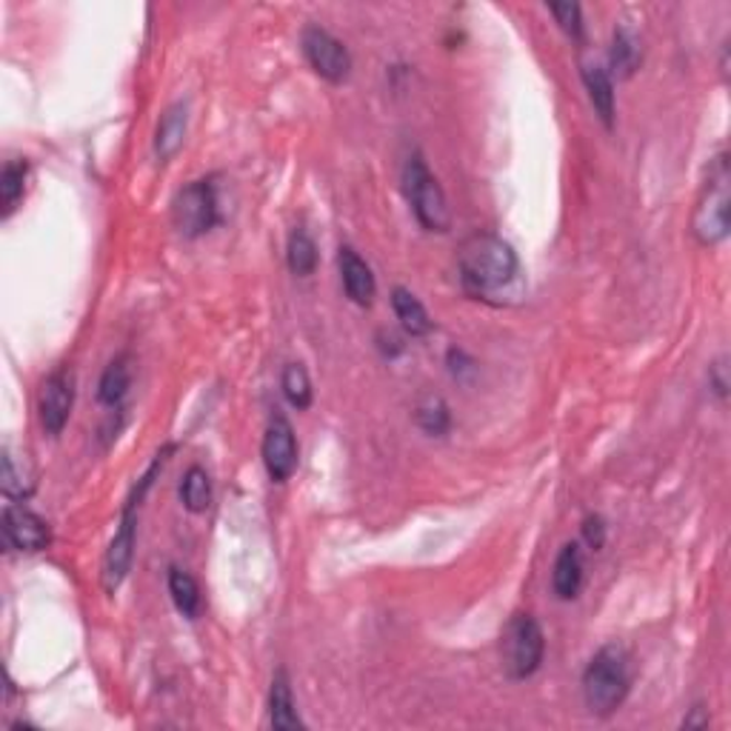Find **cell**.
<instances>
[{
	"instance_id": "cell-11",
	"label": "cell",
	"mask_w": 731,
	"mask_h": 731,
	"mask_svg": "<svg viewBox=\"0 0 731 731\" xmlns=\"http://www.w3.org/2000/svg\"><path fill=\"white\" fill-rule=\"evenodd\" d=\"M3 543L15 552H44L51 546V529L37 512H32L30 506L23 503H7L3 506Z\"/></svg>"
},
{
	"instance_id": "cell-27",
	"label": "cell",
	"mask_w": 731,
	"mask_h": 731,
	"mask_svg": "<svg viewBox=\"0 0 731 731\" xmlns=\"http://www.w3.org/2000/svg\"><path fill=\"white\" fill-rule=\"evenodd\" d=\"M606 534H608L606 520L600 518V514H585L583 541L589 543V548H592V552H600V548L606 546Z\"/></svg>"
},
{
	"instance_id": "cell-4",
	"label": "cell",
	"mask_w": 731,
	"mask_h": 731,
	"mask_svg": "<svg viewBox=\"0 0 731 731\" xmlns=\"http://www.w3.org/2000/svg\"><path fill=\"white\" fill-rule=\"evenodd\" d=\"M403 195L406 204L415 212V220L426 232H449L452 227V212H449V200L438 177L432 175L429 163L423 161V154L411 152L403 163Z\"/></svg>"
},
{
	"instance_id": "cell-7",
	"label": "cell",
	"mask_w": 731,
	"mask_h": 731,
	"mask_svg": "<svg viewBox=\"0 0 731 731\" xmlns=\"http://www.w3.org/2000/svg\"><path fill=\"white\" fill-rule=\"evenodd\" d=\"M138 509L140 506L126 503L124 514H120V523H117V532L112 537L106 555H103V569H101V583L103 592L115 594L124 580L129 578V569H132L135 560V541H138Z\"/></svg>"
},
{
	"instance_id": "cell-1",
	"label": "cell",
	"mask_w": 731,
	"mask_h": 731,
	"mask_svg": "<svg viewBox=\"0 0 731 731\" xmlns=\"http://www.w3.org/2000/svg\"><path fill=\"white\" fill-rule=\"evenodd\" d=\"M457 278L463 292L477 300L500 298L518 283L520 260L512 243L495 232H475L457 250Z\"/></svg>"
},
{
	"instance_id": "cell-9",
	"label": "cell",
	"mask_w": 731,
	"mask_h": 731,
	"mask_svg": "<svg viewBox=\"0 0 731 731\" xmlns=\"http://www.w3.org/2000/svg\"><path fill=\"white\" fill-rule=\"evenodd\" d=\"M260 454H264L266 475H269L271 483H286L294 475L300 454L298 438H294V429L292 423H289V417L280 415V411H275V415L269 417Z\"/></svg>"
},
{
	"instance_id": "cell-15",
	"label": "cell",
	"mask_w": 731,
	"mask_h": 731,
	"mask_svg": "<svg viewBox=\"0 0 731 731\" xmlns=\"http://www.w3.org/2000/svg\"><path fill=\"white\" fill-rule=\"evenodd\" d=\"M186 126H189L186 103H172L161 115V124H158V132H154V154H158V161L166 163L181 152L183 140H186Z\"/></svg>"
},
{
	"instance_id": "cell-12",
	"label": "cell",
	"mask_w": 731,
	"mask_h": 731,
	"mask_svg": "<svg viewBox=\"0 0 731 731\" xmlns=\"http://www.w3.org/2000/svg\"><path fill=\"white\" fill-rule=\"evenodd\" d=\"M337 271H340V283L351 303L358 306H372L374 294H378V280H374L372 266L366 264L363 257L351 246L337 250Z\"/></svg>"
},
{
	"instance_id": "cell-28",
	"label": "cell",
	"mask_w": 731,
	"mask_h": 731,
	"mask_svg": "<svg viewBox=\"0 0 731 731\" xmlns=\"http://www.w3.org/2000/svg\"><path fill=\"white\" fill-rule=\"evenodd\" d=\"M709 383L717 392V397L729 395V366H726V358L715 360V363L709 366Z\"/></svg>"
},
{
	"instance_id": "cell-10",
	"label": "cell",
	"mask_w": 731,
	"mask_h": 731,
	"mask_svg": "<svg viewBox=\"0 0 731 731\" xmlns=\"http://www.w3.org/2000/svg\"><path fill=\"white\" fill-rule=\"evenodd\" d=\"M74 406V378L69 369H58L51 372L49 378L40 386V395H37V417H40V426L49 438H58L63 429H67L69 417H72Z\"/></svg>"
},
{
	"instance_id": "cell-24",
	"label": "cell",
	"mask_w": 731,
	"mask_h": 731,
	"mask_svg": "<svg viewBox=\"0 0 731 731\" xmlns=\"http://www.w3.org/2000/svg\"><path fill=\"white\" fill-rule=\"evenodd\" d=\"M280 388H283V397L289 401V406H294L298 411H306L315 401V388H312V378H309L306 366L303 363H289L283 369V378H280Z\"/></svg>"
},
{
	"instance_id": "cell-3",
	"label": "cell",
	"mask_w": 731,
	"mask_h": 731,
	"mask_svg": "<svg viewBox=\"0 0 731 731\" xmlns=\"http://www.w3.org/2000/svg\"><path fill=\"white\" fill-rule=\"evenodd\" d=\"M729 209H731V169L729 154L720 152L711 158L706 183H703L700 200H697L692 232L703 246H717L729 234Z\"/></svg>"
},
{
	"instance_id": "cell-18",
	"label": "cell",
	"mask_w": 731,
	"mask_h": 731,
	"mask_svg": "<svg viewBox=\"0 0 731 731\" xmlns=\"http://www.w3.org/2000/svg\"><path fill=\"white\" fill-rule=\"evenodd\" d=\"M608 60H612V69H615L617 78L629 81L631 74L640 69L643 63V44L631 26H617L615 35H612V49H608Z\"/></svg>"
},
{
	"instance_id": "cell-26",
	"label": "cell",
	"mask_w": 731,
	"mask_h": 731,
	"mask_svg": "<svg viewBox=\"0 0 731 731\" xmlns=\"http://www.w3.org/2000/svg\"><path fill=\"white\" fill-rule=\"evenodd\" d=\"M548 12L555 15L557 26H560L571 40L583 37V9H580V3H548Z\"/></svg>"
},
{
	"instance_id": "cell-14",
	"label": "cell",
	"mask_w": 731,
	"mask_h": 731,
	"mask_svg": "<svg viewBox=\"0 0 731 731\" xmlns=\"http://www.w3.org/2000/svg\"><path fill=\"white\" fill-rule=\"evenodd\" d=\"M583 548L580 543H566L557 552L555 569H552V589H555L557 600H575L583 589Z\"/></svg>"
},
{
	"instance_id": "cell-19",
	"label": "cell",
	"mask_w": 731,
	"mask_h": 731,
	"mask_svg": "<svg viewBox=\"0 0 731 731\" xmlns=\"http://www.w3.org/2000/svg\"><path fill=\"white\" fill-rule=\"evenodd\" d=\"M392 309H395L397 321H401V326L406 335L426 337L434 329V321L429 317V312H426L423 303L417 300L415 292L403 289V286H395V289H392Z\"/></svg>"
},
{
	"instance_id": "cell-17",
	"label": "cell",
	"mask_w": 731,
	"mask_h": 731,
	"mask_svg": "<svg viewBox=\"0 0 731 731\" xmlns=\"http://www.w3.org/2000/svg\"><path fill=\"white\" fill-rule=\"evenodd\" d=\"M135 378V366L132 355H117L101 374V383H97V401L109 409H120L132 388Z\"/></svg>"
},
{
	"instance_id": "cell-2",
	"label": "cell",
	"mask_w": 731,
	"mask_h": 731,
	"mask_svg": "<svg viewBox=\"0 0 731 731\" xmlns=\"http://www.w3.org/2000/svg\"><path fill=\"white\" fill-rule=\"evenodd\" d=\"M631 688L629 654L620 646H603L594 651L583 672V700L594 717H612L620 709Z\"/></svg>"
},
{
	"instance_id": "cell-6",
	"label": "cell",
	"mask_w": 731,
	"mask_h": 731,
	"mask_svg": "<svg viewBox=\"0 0 731 731\" xmlns=\"http://www.w3.org/2000/svg\"><path fill=\"white\" fill-rule=\"evenodd\" d=\"M220 220L218 189H214L212 177L204 181H192L183 186L172 200V227L177 229L181 237L186 241H198L206 232H212Z\"/></svg>"
},
{
	"instance_id": "cell-13",
	"label": "cell",
	"mask_w": 731,
	"mask_h": 731,
	"mask_svg": "<svg viewBox=\"0 0 731 731\" xmlns=\"http://www.w3.org/2000/svg\"><path fill=\"white\" fill-rule=\"evenodd\" d=\"M580 78H583V86L589 92V101H592L594 112L603 120L606 129L615 126V112H617V101H615V83H612V74L603 63L597 60H583L580 63Z\"/></svg>"
},
{
	"instance_id": "cell-8",
	"label": "cell",
	"mask_w": 731,
	"mask_h": 731,
	"mask_svg": "<svg viewBox=\"0 0 731 731\" xmlns=\"http://www.w3.org/2000/svg\"><path fill=\"white\" fill-rule=\"evenodd\" d=\"M300 46L306 55L309 67L321 74L323 81L344 83L351 72V55L344 46V40H337L329 30L323 26H306L300 35Z\"/></svg>"
},
{
	"instance_id": "cell-20",
	"label": "cell",
	"mask_w": 731,
	"mask_h": 731,
	"mask_svg": "<svg viewBox=\"0 0 731 731\" xmlns=\"http://www.w3.org/2000/svg\"><path fill=\"white\" fill-rule=\"evenodd\" d=\"M26 177H30V163L26 161H7L3 172H0V218L9 220L18 212V206L23 204L26 195Z\"/></svg>"
},
{
	"instance_id": "cell-22",
	"label": "cell",
	"mask_w": 731,
	"mask_h": 731,
	"mask_svg": "<svg viewBox=\"0 0 731 731\" xmlns=\"http://www.w3.org/2000/svg\"><path fill=\"white\" fill-rule=\"evenodd\" d=\"M181 503L192 514H204L212 506V477L204 466L186 468L181 480Z\"/></svg>"
},
{
	"instance_id": "cell-5",
	"label": "cell",
	"mask_w": 731,
	"mask_h": 731,
	"mask_svg": "<svg viewBox=\"0 0 731 731\" xmlns=\"http://www.w3.org/2000/svg\"><path fill=\"white\" fill-rule=\"evenodd\" d=\"M500 654H503V669L509 681H529L532 674L543 665L546 654V637H543L541 623L532 615H514L506 623L503 637H500Z\"/></svg>"
},
{
	"instance_id": "cell-21",
	"label": "cell",
	"mask_w": 731,
	"mask_h": 731,
	"mask_svg": "<svg viewBox=\"0 0 731 731\" xmlns=\"http://www.w3.org/2000/svg\"><path fill=\"white\" fill-rule=\"evenodd\" d=\"M317 260H321V255H317L315 237L303 227H294L289 234V243H286V264H289L292 275H298V278L315 275Z\"/></svg>"
},
{
	"instance_id": "cell-16",
	"label": "cell",
	"mask_w": 731,
	"mask_h": 731,
	"mask_svg": "<svg viewBox=\"0 0 731 731\" xmlns=\"http://www.w3.org/2000/svg\"><path fill=\"white\" fill-rule=\"evenodd\" d=\"M269 723L271 729L278 731H298L303 729V720L298 715V703L292 695V683H289V674L283 669L275 672L269 688Z\"/></svg>"
},
{
	"instance_id": "cell-23",
	"label": "cell",
	"mask_w": 731,
	"mask_h": 731,
	"mask_svg": "<svg viewBox=\"0 0 731 731\" xmlns=\"http://www.w3.org/2000/svg\"><path fill=\"white\" fill-rule=\"evenodd\" d=\"M169 594H172V603H175V608L186 620H195L200 615V603H204L200 600V585L189 571L177 569V566L169 569Z\"/></svg>"
},
{
	"instance_id": "cell-25",
	"label": "cell",
	"mask_w": 731,
	"mask_h": 731,
	"mask_svg": "<svg viewBox=\"0 0 731 731\" xmlns=\"http://www.w3.org/2000/svg\"><path fill=\"white\" fill-rule=\"evenodd\" d=\"M415 420L417 426H420L426 434H432V438H443V434L452 429V411H449L446 401L438 395H429L417 403Z\"/></svg>"
}]
</instances>
